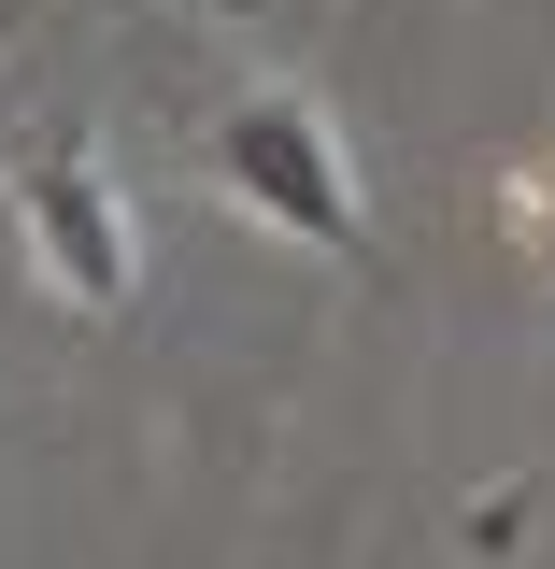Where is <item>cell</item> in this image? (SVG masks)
I'll use <instances>...</instances> for the list:
<instances>
[{
  "instance_id": "obj_1",
  "label": "cell",
  "mask_w": 555,
  "mask_h": 569,
  "mask_svg": "<svg viewBox=\"0 0 555 569\" xmlns=\"http://www.w3.org/2000/svg\"><path fill=\"white\" fill-rule=\"evenodd\" d=\"M214 200L285 228V242H314V257H343V271L370 257V200H356V157H343L314 86H242L214 114Z\"/></svg>"
},
{
  "instance_id": "obj_2",
  "label": "cell",
  "mask_w": 555,
  "mask_h": 569,
  "mask_svg": "<svg viewBox=\"0 0 555 569\" xmlns=\"http://www.w3.org/2000/svg\"><path fill=\"white\" fill-rule=\"evenodd\" d=\"M14 228H29V271H58L71 313H129L142 213L115 200V171L86 157V129H43L29 157H14Z\"/></svg>"
},
{
  "instance_id": "obj_3",
  "label": "cell",
  "mask_w": 555,
  "mask_h": 569,
  "mask_svg": "<svg viewBox=\"0 0 555 569\" xmlns=\"http://www.w3.org/2000/svg\"><path fill=\"white\" fill-rule=\"evenodd\" d=\"M513 541H527V485H485L470 498V569H513Z\"/></svg>"
}]
</instances>
